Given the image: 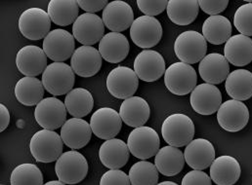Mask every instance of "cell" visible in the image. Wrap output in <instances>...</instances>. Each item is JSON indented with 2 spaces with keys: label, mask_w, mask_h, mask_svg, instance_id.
I'll list each match as a JSON object with an SVG mask.
<instances>
[{
  "label": "cell",
  "mask_w": 252,
  "mask_h": 185,
  "mask_svg": "<svg viewBox=\"0 0 252 185\" xmlns=\"http://www.w3.org/2000/svg\"><path fill=\"white\" fill-rule=\"evenodd\" d=\"M130 45L126 35L121 32H109L99 42V52L108 62L119 63L128 56Z\"/></svg>",
  "instance_id": "d4e9b609"
},
{
  "label": "cell",
  "mask_w": 252,
  "mask_h": 185,
  "mask_svg": "<svg viewBox=\"0 0 252 185\" xmlns=\"http://www.w3.org/2000/svg\"><path fill=\"white\" fill-rule=\"evenodd\" d=\"M198 72L205 83L221 84L226 81L230 74V65L225 56L219 53H211L200 61Z\"/></svg>",
  "instance_id": "7402d4cb"
},
{
  "label": "cell",
  "mask_w": 252,
  "mask_h": 185,
  "mask_svg": "<svg viewBox=\"0 0 252 185\" xmlns=\"http://www.w3.org/2000/svg\"><path fill=\"white\" fill-rule=\"evenodd\" d=\"M89 170L86 158L76 150L63 153L56 162L55 172L64 185H77L87 176Z\"/></svg>",
  "instance_id": "3957f363"
},
{
  "label": "cell",
  "mask_w": 252,
  "mask_h": 185,
  "mask_svg": "<svg viewBox=\"0 0 252 185\" xmlns=\"http://www.w3.org/2000/svg\"><path fill=\"white\" fill-rule=\"evenodd\" d=\"M11 185H43V175L39 168L31 163L17 166L10 177Z\"/></svg>",
  "instance_id": "8d00e7d4"
},
{
  "label": "cell",
  "mask_w": 252,
  "mask_h": 185,
  "mask_svg": "<svg viewBox=\"0 0 252 185\" xmlns=\"http://www.w3.org/2000/svg\"><path fill=\"white\" fill-rule=\"evenodd\" d=\"M158 185H178L173 182H162L160 184H158Z\"/></svg>",
  "instance_id": "bcb514c9"
},
{
  "label": "cell",
  "mask_w": 252,
  "mask_h": 185,
  "mask_svg": "<svg viewBox=\"0 0 252 185\" xmlns=\"http://www.w3.org/2000/svg\"><path fill=\"white\" fill-rule=\"evenodd\" d=\"M63 142L72 150L83 148L88 144L92 135L90 123L82 118H70L61 128Z\"/></svg>",
  "instance_id": "603a6c76"
},
{
  "label": "cell",
  "mask_w": 252,
  "mask_h": 185,
  "mask_svg": "<svg viewBox=\"0 0 252 185\" xmlns=\"http://www.w3.org/2000/svg\"><path fill=\"white\" fill-rule=\"evenodd\" d=\"M66 107L62 101L51 97L43 99L35 107L36 122L45 130L54 131L62 128L66 119Z\"/></svg>",
  "instance_id": "5bb4252c"
},
{
  "label": "cell",
  "mask_w": 252,
  "mask_h": 185,
  "mask_svg": "<svg viewBox=\"0 0 252 185\" xmlns=\"http://www.w3.org/2000/svg\"><path fill=\"white\" fill-rule=\"evenodd\" d=\"M234 25L241 34L252 36V3L240 6L234 16Z\"/></svg>",
  "instance_id": "74e56055"
},
{
  "label": "cell",
  "mask_w": 252,
  "mask_h": 185,
  "mask_svg": "<svg viewBox=\"0 0 252 185\" xmlns=\"http://www.w3.org/2000/svg\"><path fill=\"white\" fill-rule=\"evenodd\" d=\"M217 121L227 132H240L250 121V110L243 102L229 100L222 104L218 109Z\"/></svg>",
  "instance_id": "4fadbf2b"
},
{
  "label": "cell",
  "mask_w": 252,
  "mask_h": 185,
  "mask_svg": "<svg viewBox=\"0 0 252 185\" xmlns=\"http://www.w3.org/2000/svg\"><path fill=\"white\" fill-rule=\"evenodd\" d=\"M74 48L73 35L62 28L51 30L42 44L45 55L54 62H63L71 58L75 51Z\"/></svg>",
  "instance_id": "30bf717a"
},
{
  "label": "cell",
  "mask_w": 252,
  "mask_h": 185,
  "mask_svg": "<svg viewBox=\"0 0 252 185\" xmlns=\"http://www.w3.org/2000/svg\"><path fill=\"white\" fill-rule=\"evenodd\" d=\"M65 185L62 182H60V181H51V182H48V183H46L45 185Z\"/></svg>",
  "instance_id": "f6af8a7d"
},
{
  "label": "cell",
  "mask_w": 252,
  "mask_h": 185,
  "mask_svg": "<svg viewBox=\"0 0 252 185\" xmlns=\"http://www.w3.org/2000/svg\"><path fill=\"white\" fill-rule=\"evenodd\" d=\"M104 22L96 14H81L72 25L73 37L85 46H91L100 42L104 37Z\"/></svg>",
  "instance_id": "7c38bea8"
},
{
  "label": "cell",
  "mask_w": 252,
  "mask_h": 185,
  "mask_svg": "<svg viewBox=\"0 0 252 185\" xmlns=\"http://www.w3.org/2000/svg\"><path fill=\"white\" fill-rule=\"evenodd\" d=\"M209 171L211 181L217 185H234L237 184L242 174L239 161L229 155L216 158Z\"/></svg>",
  "instance_id": "cb8c5ba5"
},
{
  "label": "cell",
  "mask_w": 252,
  "mask_h": 185,
  "mask_svg": "<svg viewBox=\"0 0 252 185\" xmlns=\"http://www.w3.org/2000/svg\"><path fill=\"white\" fill-rule=\"evenodd\" d=\"M9 123H10V112L3 104H0V132H1L7 129Z\"/></svg>",
  "instance_id": "ee69618b"
},
{
  "label": "cell",
  "mask_w": 252,
  "mask_h": 185,
  "mask_svg": "<svg viewBox=\"0 0 252 185\" xmlns=\"http://www.w3.org/2000/svg\"><path fill=\"white\" fill-rule=\"evenodd\" d=\"M102 56L99 50L92 46L82 45L75 49L70 58V66L80 77H92L102 67Z\"/></svg>",
  "instance_id": "ffe728a7"
},
{
  "label": "cell",
  "mask_w": 252,
  "mask_h": 185,
  "mask_svg": "<svg viewBox=\"0 0 252 185\" xmlns=\"http://www.w3.org/2000/svg\"><path fill=\"white\" fill-rule=\"evenodd\" d=\"M127 145L130 153L141 160H147L157 155L160 139L158 133L151 127L135 128L128 135Z\"/></svg>",
  "instance_id": "8992f818"
},
{
  "label": "cell",
  "mask_w": 252,
  "mask_h": 185,
  "mask_svg": "<svg viewBox=\"0 0 252 185\" xmlns=\"http://www.w3.org/2000/svg\"><path fill=\"white\" fill-rule=\"evenodd\" d=\"M134 71L145 82H155L165 73L163 57L155 50H143L134 61Z\"/></svg>",
  "instance_id": "e0dca14e"
},
{
  "label": "cell",
  "mask_w": 252,
  "mask_h": 185,
  "mask_svg": "<svg viewBox=\"0 0 252 185\" xmlns=\"http://www.w3.org/2000/svg\"><path fill=\"white\" fill-rule=\"evenodd\" d=\"M102 20L112 32H122L131 27L134 22V13L127 2L115 0L109 2L104 9Z\"/></svg>",
  "instance_id": "d6986e66"
},
{
  "label": "cell",
  "mask_w": 252,
  "mask_h": 185,
  "mask_svg": "<svg viewBox=\"0 0 252 185\" xmlns=\"http://www.w3.org/2000/svg\"><path fill=\"white\" fill-rule=\"evenodd\" d=\"M128 145L120 138L106 140L99 149V158L102 164L110 170H120L129 160Z\"/></svg>",
  "instance_id": "484cf974"
},
{
  "label": "cell",
  "mask_w": 252,
  "mask_h": 185,
  "mask_svg": "<svg viewBox=\"0 0 252 185\" xmlns=\"http://www.w3.org/2000/svg\"><path fill=\"white\" fill-rule=\"evenodd\" d=\"M139 87V78L128 66L120 65L111 70L107 77V89L110 94L120 100L131 98Z\"/></svg>",
  "instance_id": "8fae6325"
},
{
  "label": "cell",
  "mask_w": 252,
  "mask_h": 185,
  "mask_svg": "<svg viewBox=\"0 0 252 185\" xmlns=\"http://www.w3.org/2000/svg\"><path fill=\"white\" fill-rule=\"evenodd\" d=\"M197 75L194 68L188 63L174 62L164 73V84L168 91L176 96H185L196 87Z\"/></svg>",
  "instance_id": "277c9868"
},
{
  "label": "cell",
  "mask_w": 252,
  "mask_h": 185,
  "mask_svg": "<svg viewBox=\"0 0 252 185\" xmlns=\"http://www.w3.org/2000/svg\"><path fill=\"white\" fill-rule=\"evenodd\" d=\"M174 52L181 62L193 64L200 62L206 56L207 42L203 35L197 31H184L175 40Z\"/></svg>",
  "instance_id": "52a82bcc"
},
{
  "label": "cell",
  "mask_w": 252,
  "mask_h": 185,
  "mask_svg": "<svg viewBox=\"0 0 252 185\" xmlns=\"http://www.w3.org/2000/svg\"><path fill=\"white\" fill-rule=\"evenodd\" d=\"M224 56L235 66H245L252 62V39L243 34L231 36L225 43Z\"/></svg>",
  "instance_id": "83f0119b"
},
{
  "label": "cell",
  "mask_w": 252,
  "mask_h": 185,
  "mask_svg": "<svg viewBox=\"0 0 252 185\" xmlns=\"http://www.w3.org/2000/svg\"><path fill=\"white\" fill-rule=\"evenodd\" d=\"M41 81L48 93L53 96H63L72 90L75 75L71 66L65 62H52L42 73Z\"/></svg>",
  "instance_id": "5b68a950"
},
{
  "label": "cell",
  "mask_w": 252,
  "mask_h": 185,
  "mask_svg": "<svg viewBox=\"0 0 252 185\" xmlns=\"http://www.w3.org/2000/svg\"><path fill=\"white\" fill-rule=\"evenodd\" d=\"M64 106L66 107L67 112L73 118L85 117L93 109V96L88 90L84 88L72 89L65 96Z\"/></svg>",
  "instance_id": "d6a6232c"
},
{
  "label": "cell",
  "mask_w": 252,
  "mask_h": 185,
  "mask_svg": "<svg viewBox=\"0 0 252 185\" xmlns=\"http://www.w3.org/2000/svg\"><path fill=\"white\" fill-rule=\"evenodd\" d=\"M185 161L191 169L202 171L211 166L215 160L213 144L205 138L192 139L186 146Z\"/></svg>",
  "instance_id": "44dd1931"
},
{
  "label": "cell",
  "mask_w": 252,
  "mask_h": 185,
  "mask_svg": "<svg viewBox=\"0 0 252 185\" xmlns=\"http://www.w3.org/2000/svg\"><path fill=\"white\" fill-rule=\"evenodd\" d=\"M166 11L172 23L178 26H188L196 19L199 5L196 0H170Z\"/></svg>",
  "instance_id": "836d02e7"
},
{
  "label": "cell",
  "mask_w": 252,
  "mask_h": 185,
  "mask_svg": "<svg viewBox=\"0 0 252 185\" xmlns=\"http://www.w3.org/2000/svg\"><path fill=\"white\" fill-rule=\"evenodd\" d=\"M42 81L36 77L25 76L20 79L14 89L15 97L19 103L27 106H37L44 97Z\"/></svg>",
  "instance_id": "4dcf8cb0"
},
{
  "label": "cell",
  "mask_w": 252,
  "mask_h": 185,
  "mask_svg": "<svg viewBox=\"0 0 252 185\" xmlns=\"http://www.w3.org/2000/svg\"><path fill=\"white\" fill-rule=\"evenodd\" d=\"M199 8L210 16H217L222 13L229 5L228 0H199Z\"/></svg>",
  "instance_id": "60d3db41"
},
{
  "label": "cell",
  "mask_w": 252,
  "mask_h": 185,
  "mask_svg": "<svg viewBox=\"0 0 252 185\" xmlns=\"http://www.w3.org/2000/svg\"><path fill=\"white\" fill-rule=\"evenodd\" d=\"M181 185H212V182L206 173L192 170L184 176Z\"/></svg>",
  "instance_id": "b9f144b4"
},
{
  "label": "cell",
  "mask_w": 252,
  "mask_h": 185,
  "mask_svg": "<svg viewBox=\"0 0 252 185\" xmlns=\"http://www.w3.org/2000/svg\"><path fill=\"white\" fill-rule=\"evenodd\" d=\"M184 153L174 146H164L155 157V165L158 172L165 177H174L181 173L185 166Z\"/></svg>",
  "instance_id": "f1b7e54d"
},
{
  "label": "cell",
  "mask_w": 252,
  "mask_h": 185,
  "mask_svg": "<svg viewBox=\"0 0 252 185\" xmlns=\"http://www.w3.org/2000/svg\"><path fill=\"white\" fill-rule=\"evenodd\" d=\"M18 70L25 76L35 77L44 72L47 65V56L43 49L35 45L21 48L16 56Z\"/></svg>",
  "instance_id": "ac0fdd59"
},
{
  "label": "cell",
  "mask_w": 252,
  "mask_h": 185,
  "mask_svg": "<svg viewBox=\"0 0 252 185\" xmlns=\"http://www.w3.org/2000/svg\"><path fill=\"white\" fill-rule=\"evenodd\" d=\"M79 6L75 0H51L47 13L51 21L60 26L71 25L78 18Z\"/></svg>",
  "instance_id": "e575fe53"
},
{
  "label": "cell",
  "mask_w": 252,
  "mask_h": 185,
  "mask_svg": "<svg viewBox=\"0 0 252 185\" xmlns=\"http://www.w3.org/2000/svg\"><path fill=\"white\" fill-rule=\"evenodd\" d=\"M100 185H131L129 176L121 170L106 172L100 181Z\"/></svg>",
  "instance_id": "ab89813d"
},
{
  "label": "cell",
  "mask_w": 252,
  "mask_h": 185,
  "mask_svg": "<svg viewBox=\"0 0 252 185\" xmlns=\"http://www.w3.org/2000/svg\"><path fill=\"white\" fill-rule=\"evenodd\" d=\"M123 122L129 127L139 128L148 122L151 107L146 100L141 97H131L124 101L120 108Z\"/></svg>",
  "instance_id": "4316f807"
},
{
  "label": "cell",
  "mask_w": 252,
  "mask_h": 185,
  "mask_svg": "<svg viewBox=\"0 0 252 185\" xmlns=\"http://www.w3.org/2000/svg\"><path fill=\"white\" fill-rule=\"evenodd\" d=\"M92 132L101 139L115 138L121 132L123 119L120 113L112 107L97 109L90 119Z\"/></svg>",
  "instance_id": "2e32d148"
},
{
  "label": "cell",
  "mask_w": 252,
  "mask_h": 185,
  "mask_svg": "<svg viewBox=\"0 0 252 185\" xmlns=\"http://www.w3.org/2000/svg\"><path fill=\"white\" fill-rule=\"evenodd\" d=\"M63 142L61 135L50 130H41L35 132L30 142L32 157L40 163L57 161L63 154Z\"/></svg>",
  "instance_id": "6da1fadb"
},
{
  "label": "cell",
  "mask_w": 252,
  "mask_h": 185,
  "mask_svg": "<svg viewBox=\"0 0 252 185\" xmlns=\"http://www.w3.org/2000/svg\"><path fill=\"white\" fill-rule=\"evenodd\" d=\"M158 173L155 164L141 160L132 165L128 176L131 185H158Z\"/></svg>",
  "instance_id": "d590c367"
},
{
  "label": "cell",
  "mask_w": 252,
  "mask_h": 185,
  "mask_svg": "<svg viewBox=\"0 0 252 185\" xmlns=\"http://www.w3.org/2000/svg\"><path fill=\"white\" fill-rule=\"evenodd\" d=\"M168 5L166 0H138L137 6L145 16L154 17L161 14Z\"/></svg>",
  "instance_id": "f35d334b"
},
{
  "label": "cell",
  "mask_w": 252,
  "mask_h": 185,
  "mask_svg": "<svg viewBox=\"0 0 252 185\" xmlns=\"http://www.w3.org/2000/svg\"><path fill=\"white\" fill-rule=\"evenodd\" d=\"M189 103L196 113L205 116L212 115L221 106L222 94L215 85L199 84L190 93Z\"/></svg>",
  "instance_id": "9a60e30c"
},
{
  "label": "cell",
  "mask_w": 252,
  "mask_h": 185,
  "mask_svg": "<svg viewBox=\"0 0 252 185\" xmlns=\"http://www.w3.org/2000/svg\"><path fill=\"white\" fill-rule=\"evenodd\" d=\"M77 4L86 13L94 14L105 9L109 2L107 0H77Z\"/></svg>",
  "instance_id": "7bdbcfd3"
},
{
  "label": "cell",
  "mask_w": 252,
  "mask_h": 185,
  "mask_svg": "<svg viewBox=\"0 0 252 185\" xmlns=\"http://www.w3.org/2000/svg\"></svg>",
  "instance_id": "7dc6e473"
},
{
  "label": "cell",
  "mask_w": 252,
  "mask_h": 185,
  "mask_svg": "<svg viewBox=\"0 0 252 185\" xmlns=\"http://www.w3.org/2000/svg\"><path fill=\"white\" fill-rule=\"evenodd\" d=\"M202 35L213 45L226 43L232 35V24L224 16H210L202 25Z\"/></svg>",
  "instance_id": "1f68e13d"
},
{
  "label": "cell",
  "mask_w": 252,
  "mask_h": 185,
  "mask_svg": "<svg viewBox=\"0 0 252 185\" xmlns=\"http://www.w3.org/2000/svg\"><path fill=\"white\" fill-rule=\"evenodd\" d=\"M227 94L236 101H248L252 97V72L247 69H236L225 81Z\"/></svg>",
  "instance_id": "f546056e"
},
{
  "label": "cell",
  "mask_w": 252,
  "mask_h": 185,
  "mask_svg": "<svg viewBox=\"0 0 252 185\" xmlns=\"http://www.w3.org/2000/svg\"><path fill=\"white\" fill-rule=\"evenodd\" d=\"M51 19L46 11L40 8H30L24 11L19 19L18 26L26 38L40 40L50 32Z\"/></svg>",
  "instance_id": "9c48e42d"
},
{
  "label": "cell",
  "mask_w": 252,
  "mask_h": 185,
  "mask_svg": "<svg viewBox=\"0 0 252 185\" xmlns=\"http://www.w3.org/2000/svg\"><path fill=\"white\" fill-rule=\"evenodd\" d=\"M130 37L138 47L146 50L151 49L161 40V24L155 17L141 16L134 20L130 27Z\"/></svg>",
  "instance_id": "ba28073f"
},
{
  "label": "cell",
  "mask_w": 252,
  "mask_h": 185,
  "mask_svg": "<svg viewBox=\"0 0 252 185\" xmlns=\"http://www.w3.org/2000/svg\"><path fill=\"white\" fill-rule=\"evenodd\" d=\"M161 134L170 146H187L194 136V124L189 116L183 113H174L163 121Z\"/></svg>",
  "instance_id": "7a4b0ae2"
}]
</instances>
